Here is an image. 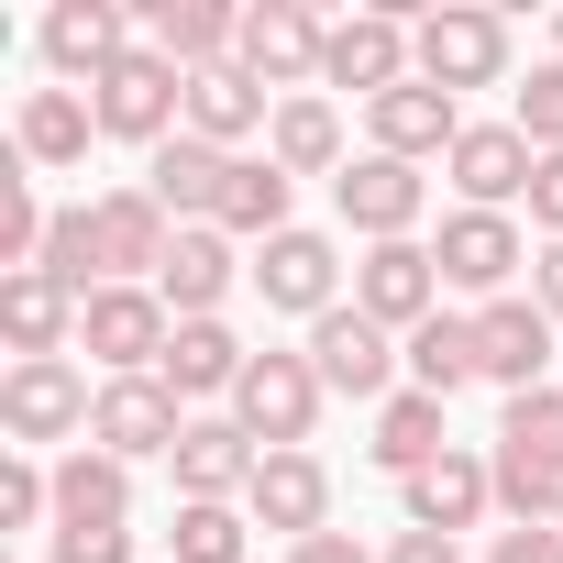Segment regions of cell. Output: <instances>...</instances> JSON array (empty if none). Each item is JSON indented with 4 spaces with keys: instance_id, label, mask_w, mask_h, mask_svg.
<instances>
[{
    "instance_id": "obj_11",
    "label": "cell",
    "mask_w": 563,
    "mask_h": 563,
    "mask_svg": "<svg viewBox=\"0 0 563 563\" xmlns=\"http://www.w3.org/2000/svg\"><path fill=\"white\" fill-rule=\"evenodd\" d=\"M431 265H442V288H464V299L486 310V299H508V276L530 265V243H519L508 210H453L442 243H431Z\"/></svg>"
},
{
    "instance_id": "obj_42",
    "label": "cell",
    "mask_w": 563,
    "mask_h": 563,
    "mask_svg": "<svg viewBox=\"0 0 563 563\" xmlns=\"http://www.w3.org/2000/svg\"><path fill=\"white\" fill-rule=\"evenodd\" d=\"M530 299L563 321V243H541V254H530Z\"/></svg>"
},
{
    "instance_id": "obj_27",
    "label": "cell",
    "mask_w": 563,
    "mask_h": 563,
    "mask_svg": "<svg viewBox=\"0 0 563 563\" xmlns=\"http://www.w3.org/2000/svg\"><path fill=\"white\" fill-rule=\"evenodd\" d=\"M133 519V464H111L100 442L56 453V530H122Z\"/></svg>"
},
{
    "instance_id": "obj_24",
    "label": "cell",
    "mask_w": 563,
    "mask_h": 563,
    "mask_svg": "<svg viewBox=\"0 0 563 563\" xmlns=\"http://www.w3.org/2000/svg\"><path fill=\"white\" fill-rule=\"evenodd\" d=\"M166 464H177V497H221V508H243V486H254L265 442H254L243 420H188V442H177Z\"/></svg>"
},
{
    "instance_id": "obj_18",
    "label": "cell",
    "mask_w": 563,
    "mask_h": 563,
    "mask_svg": "<svg viewBox=\"0 0 563 563\" xmlns=\"http://www.w3.org/2000/svg\"><path fill=\"white\" fill-rule=\"evenodd\" d=\"M232 276H254V265L232 254V232H221V221H188V232L166 243V276H155V299H166L177 321H221Z\"/></svg>"
},
{
    "instance_id": "obj_22",
    "label": "cell",
    "mask_w": 563,
    "mask_h": 563,
    "mask_svg": "<svg viewBox=\"0 0 563 563\" xmlns=\"http://www.w3.org/2000/svg\"><path fill=\"white\" fill-rule=\"evenodd\" d=\"M144 45L177 78H199V67H232L243 56V12H221V0H144Z\"/></svg>"
},
{
    "instance_id": "obj_37",
    "label": "cell",
    "mask_w": 563,
    "mask_h": 563,
    "mask_svg": "<svg viewBox=\"0 0 563 563\" xmlns=\"http://www.w3.org/2000/svg\"><path fill=\"white\" fill-rule=\"evenodd\" d=\"M508 122H519L541 155H563V56H552V67H530V89H519V111H508Z\"/></svg>"
},
{
    "instance_id": "obj_7",
    "label": "cell",
    "mask_w": 563,
    "mask_h": 563,
    "mask_svg": "<svg viewBox=\"0 0 563 563\" xmlns=\"http://www.w3.org/2000/svg\"><path fill=\"white\" fill-rule=\"evenodd\" d=\"M354 310L376 321V332H420L431 310H442V265H431V243H365L354 254Z\"/></svg>"
},
{
    "instance_id": "obj_20",
    "label": "cell",
    "mask_w": 563,
    "mask_h": 563,
    "mask_svg": "<svg viewBox=\"0 0 563 563\" xmlns=\"http://www.w3.org/2000/svg\"><path fill=\"white\" fill-rule=\"evenodd\" d=\"M398 497H409V530H442V541H453V530H475V519L497 508V453H464V442H453V453L420 464Z\"/></svg>"
},
{
    "instance_id": "obj_41",
    "label": "cell",
    "mask_w": 563,
    "mask_h": 563,
    "mask_svg": "<svg viewBox=\"0 0 563 563\" xmlns=\"http://www.w3.org/2000/svg\"><path fill=\"white\" fill-rule=\"evenodd\" d=\"M486 563H563V530H497Z\"/></svg>"
},
{
    "instance_id": "obj_44",
    "label": "cell",
    "mask_w": 563,
    "mask_h": 563,
    "mask_svg": "<svg viewBox=\"0 0 563 563\" xmlns=\"http://www.w3.org/2000/svg\"><path fill=\"white\" fill-rule=\"evenodd\" d=\"M552 34H563V23H552Z\"/></svg>"
},
{
    "instance_id": "obj_8",
    "label": "cell",
    "mask_w": 563,
    "mask_h": 563,
    "mask_svg": "<svg viewBox=\"0 0 563 563\" xmlns=\"http://www.w3.org/2000/svg\"><path fill=\"white\" fill-rule=\"evenodd\" d=\"M89 243H100V288H155L177 221L155 210V188H111V199H89Z\"/></svg>"
},
{
    "instance_id": "obj_45",
    "label": "cell",
    "mask_w": 563,
    "mask_h": 563,
    "mask_svg": "<svg viewBox=\"0 0 563 563\" xmlns=\"http://www.w3.org/2000/svg\"><path fill=\"white\" fill-rule=\"evenodd\" d=\"M552 530H563V519H552Z\"/></svg>"
},
{
    "instance_id": "obj_36",
    "label": "cell",
    "mask_w": 563,
    "mask_h": 563,
    "mask_svg": "<svg viewBox=\"0 0 563 563\" xmlns=\"http://www.w3.org/2000/svg\"><path fill=\"white\" fill-rule=\"evenodd\" d=\"M34 519H56V464L12 453L0 464V530H34Z\"/></svg>"
},
{
    "instance_id": "obj_6",
    "label": "cell",
    "mask_w": 563,
    "mask_h": 563,
    "mask_svg": "<svg viewBox=\"0 0 563 563\" xmlns=\"http://www.w3.org/2000/svg\"><path fill=\"white\" fill-rule=\"evenodd\" d=\"M78 343H89V365H111V376H155L166 343H177V310H166L155 288H100V299L78 310Z\"/></svg>"
},
{
    "instance_id": "obj_5",
    "label": "cell",
    "mask_w": 563,
    "mask_h": 563,
    "mask_svg": "<svg viewBox=\"0 0 563 563\" xmlns=\"http://www.w3.org/2000/svg\"><path fill=\"white\" fill-rule=\"evenodd\" d=\"M409 45H420V78H431V89H453V100L508 78V23H497V12H464V0L420 12V23H409Z\"/></svg>"
},
{
    "instance_id": "obj_31",
    "label": "cell",
    "mask_w": 563,
    "mask_h": 563,
    "mask_svg": "<svg viewBox=\"0 0 563 563\" xmlns=\"http://www.w3.org/2000/svg\"><path fill=\"white\" fill-rule=\"evenodd\" d=\"M243 365H254V354H243L221 321H177V343H166V365H155V376H166V387H177V409H188V398H232V387H243Z\"/></svg>"
},
{
    "instance_id": "obj_12",
    "label": "cell",
    "mask_w": 563,
    "mask_h": 563,
    "mask_svg": "<svg viewBox=\"0 0 563 563\" xmlns=\"http://www.w3.org/2000/svg\"><path fill=\"white\" fill-rule=\"evenodd\" d=\"M332 199H343V232H365V243H420V210H431L420 166H398V155H354L332 177Z\"/></svg>"
},
{
    "instance_id": "obj_38",
    "label": "cell",
    "mask_w": 563,
    "mask_h": 563,
    "mask_svg": "<svg viewBox=\"0 0 563 563\" xmlns=\"http://www.w3.org/2000/svg\"><path fill=\"white\" fill-rule=\"evenodd\" d=\"M56 563H133V530H56Z\"/></svg>"
},
{
    "instance_id": "obj_33",
    "label": "cell",
    "mask_w": 563,
    "mask_h": 563,
    "mask_svg": "<svg viewBox=\"0 0 563 563\" xmlns=\"http://www.w3.org/2000/svg\"><path fill=\"white\" fill-rule=\"evenodd\" d=\"M475 376H486V354H475V310H431V321L409 332V387L453 398V387H475Z\"/></svg>"
},
{
    "instance_id": "obj_21",
    "label": "cell",
    "mask_w": 563,
    "mask_h": 563,
    "mask_svg": "<svg viewBox=\"0 0 563 563\" xmlns=\"http://www.w3.org/2000/svg\"><path fill=\"white\" fill-rule=\"evenodd\" d=\"M144 188H155V210L188 232V221H221V188H232V155L221 144H199V133H166L155 155H144Z\"/></svg>"
},
{
    "instance_id": "obj_16",
    "label": "cell",
    "mask_w": 563,
    "mask_h": 563,
    "mask_svg": "<svg viewBox=\"0 0 563 563\" xmlns=\"http://www.w3.org/2000/svg\"><path fill=\"white\" fill-rule=\"evenodd\" d=\"M442 166H453L464 210H508V199H530V177H541V144H530L519 122H464V144H453Z\"/></svg>"
},
{
    "instance_id": "obj_9",
    "label": "cell",
    "mask_w": 563,
    "mask_h": 563,
    "mask_svg": "<svg viewBox=\"0 0 563 563\" xmlns=\"http://www.w3.org/2000/svg\"><path fill=\"white\" fill-rule=\"evenodd\" d=\"M321 56H332V23L310 12V0H254V12H243V67H254L276 100H299V89L321 78Z\"/></svg>"
},
{
    "instance_id": "obj_13",
    "label": "cell",
    "mask_w": 563,
    "mask_h": 563,
    "mask_svg": "<svg viewBox=\"0 0 563 563\" xmlns=\"http://www.w3.org/2000/svg\"><path fill=\"white\" fill-rule=\"evenodd\" d=\"M89 442H100L111 464H144V453H177V442H188V409H177V387H166V376H111V387H100Z\"/></svg>"
},
{
    "instance_id": "obj_25",
    "label": "cell",
    "mask_w": 563,
    "mask_h": 563,
    "mask_svg": "<svg viewBox=\"0 0 563 563\" xmlns=\"http://www.w3.org/2000/svg\"><path fill=\"white\" fill-rule=\"evenodd\" d=\"M265 122H276V89H265L243 56L188 78V133H199V144H221V155H232V144H243V133H265Z\"/></svg>"
},
{
    "instance_id": "obj_17",
    "label": "cell",
    "mask_w": 563,
    "mask_h": 563,
    "mask_svg": "<svg viewBox=\"0 0 563 563\" xmlns=\"http://www.w3.org/2000/svg\"><path fill=\"white\" fill-rule=\"evenodd\" d=\"M243 519H254V530H276V541L332 530V475H321V453H265V464H254V486H243Z\"/></svg>"
},
{
    "instance_id": "obj_15",
    "label": "cell",
    "mask_w": 563,
    "mask_h": 563,
    "mask_svg": "<svg viewBox=\"0 0 563 563\" xmlns=\"http://www.w3.org/2000/svg\"><path fill=\"white\" fill-rule=\"evenodd\" d=\"M254 288H265V310H299V321L343 310V254H332V232H276V243H254Z\"/></svg>"
},
{
    "instance_id": "obj_29",
    "label": "cell",
    "mask_w": 563,
    "mask_h": 563,
    "mask_svg": "<svg viewBox=\"0 0 563 563\" xmlns=\"http://www.w3.org/2000/svg\"><path fill=\"white\" fill-rule=\"evenodd\" d=\"M265 155L288 166V177H343V111H332L321 89L276 100V122H265Z\"/></svg>"
},
{
    "instance_id": "obj_2",
    "label": "cell",
    "mask_w": 563,
    "mask_h": 563,
    "mask_svg": "<svg viewBox=\"0 0 563 563\" xmlns=\"http://www.w3.org/2000/svg\"><path fill=\"white\" fill-rule=\"evenodd\" d=\"M321 398H332V387H321L310 354H254L243 387H232V420H243L265 453H299V442L321 431Z\"/></svg>"
},
{
    "instance_id": "obj_10",
    "label": "cell",
    "mask_w": 563,
    "mask_h": 563,
    "mask_svg": "<svg viewBox=\"0 0 563 563\" xmlns=\"http://www.w3.org/2000/svg\"><path fill=\"white\" fill-rule=\"evenodd\" d=\"M133 45H144V34H133L122 0H56V12H45V67H56V89H100Z\"/></svg>"
},
{
    "instance_id": "obj_32",
    "label": "cell",
    "mask_w": 563,
    "mask_h": 563,
    "mask_svg": "<svg viewBox=\"0 0 563 563\" xmlns=\"http://www.w3.org/2000/svg\"><path fill=\"white\" fill-rule=\"evenodd\" d=\"M365 453H376L398 486H409L420 464H442V453H453V442H442V398H431V387H398V398L376 409V442H365Z\"/></svg>"
},
{
    "instance_id": "obj_43",
    "label": "cell",
    "mask_w": 563,
    "mask_h": 563,
    "mask_svg": "<svg viewBox=\"0 0 563 563\" xmlns=\"http://www.w3.org/2000/svg\"><path fill=\"white\" fill-rule=\"evenodd\" d=\"M288 563H365V552H354V530H310V541H288Z\"/></svg>"
},
{
    "instance_id": "obj_1",
    "label": "cell",
    "mask_w": 563,
    "mask_h": 563,
    "mask_svg": "<svg viewBox=\"0 0 563 563\" xmlns=\"http://www.w3.org/2000/svg\"><path fill=\"white\" fill-rule=\"evenodd\" d=\"M89 111H100V133H111V144H144V155H155L166 133H188V78H177L155 45H133V56L89 89Z\"/></svg>"
},
{
    "instance_id": "obj_34",
    "label": "cell",
    "mask_w": 563,
    "mask_h": 563,
    "mask_svg": "<svg viewBox=\"0 0 563 563\" xmlns=\"http://www.w3.org/2000/svg\"><path fill=\"white\" fill-rule=\"evenodd\" d=\"M243 541H254L243 508H221V497H177V563H243Z\"/></svg>"
},
{
    "instance_id": "obj_26",
    "label": "cell",
    "mask_w": 563,
    "mask_h": 563,
    "mask_svg": "<svg viewBox=\"0 0 563 563\" xmlns=\"http://www.w3.org/2000/svg\"><path fill=\"white\" fill-rule=\"evenodd\" d=\"M0 332H12V365H34V354H67V332H78V288H56L45 265L0 276Z\"/></svg>"
},
{
    "instance_id": "obj_23",
    "label": "cell",
    "mask_w": 563,
    "mask_h": 563,
    "mask_svg": "<svg viewBox=\"0 0 563 563\" xmlns=\"http://www.w3.org/2000/svg\"><path fill=\"white\" fill-rule=\"evenodd\" d=\"M475 354H486V376H497L508 398H530L541 365H552V310H541V299H486V310H475Z\"/></svg>"
},
{
    "instance_id": "obj_19",
    "label": "cell",
    "mask_w": 563,
    "mask_h": 563,
    "mask_svg": "<svg viewBox=\"0 0 563 563\" xmlns=\"http://www.w3.org/2000/svg\"><path fill=\"white\" fill-rule=\"evenodd\" d=\"M365 133H376V155L420 166V155H453V144H464V100H453V89H431V78H409V89L365 100Z\"/></svg>"
},
{
    "instance_id": "obj_3",
    "label": "cell",
    "mask_w": 563,
    "mask_h": 563,
    "mask_svg": "<svg viewBox=\"0 0 563 563\" xmlns=\"http://www.w3.org/2000/svg\"><path fill=\"white\" fill-rule=\"evenodd\" d=\"M310 365H321V387H332V398H376V409H387V398H398V376H409V343H398V332H376V321L343 299V310H321V321H310Z\"/></svg>"
},
{
    "instance_id": "obj_14",
    "label": "cell",
    "mask_w": 563,
    "mask_h": 563,
    "mask_svg": "<svg viewBox=\"0 0 563 563\" xmlns=\"http://www.w3.org/2000/svg\"><path fill=\"white\" fill-rule=\"evenodd\" d=\"M409 78H420V45H409L398 12H354V23H332L321 89H365V100H387V89H409Z\"/></svg>"
},
{
    "instance_id": "obj_40",
    "label": "cell",
    "mask_w": 563,
    "mask_h": 563,
    "mask_svg": "<svg viewBox=\"0 0 563 563\" xmlns=\"http://www.w3.org/2000/svg\"><path fill=\"white\" fill-rule=\"evenodd\" d=\"M376 563H464V541H442V530H398Z\"/></svg>"
},
{
    "instance_id": "obj_30",
    "label": "cell",
    "mask_w": 563,
    "mask_h": 563,
    "mask_svg": "<svg viewBox=\"0 0 563 563\" xmlns=\"http://www.w3.org/2000/svg\"><path fill=\"white\" fill-rule=\"evenodd\" d=\"M288 199H299V177L276 166V155H232L221 232H232V243H276V232H299V221H288Z\"/></svg>"
},
{
    "instance_id": "obj_39",
    "label": "cell",
    "mask_w": 563,
    "mask_h": 563,
    "mask_svg": "<svg viewBox=\"0 0 563 563\" xmlns=\"http://www.w3.org/2000/svg\"><path fill=\"white\" fill-rule=\"evenodd\" d=\"M530 221H541V243H563V155H541V177H530Z\"/></svg>"
},
{
    "instance_id": "obj_4",
    "label": "cell",
    "mask_w": 563,
    "mask_h": 563,
    "mask_svg": "<svg viewBox=\"0 0 563 563\" xmlns=\"http://www.w3.org/2000/svg\"><path fill=\"white\" fill-rule=\"evenodd\" d=\"M89 420H100V387H89L67 354H34V365L0 376V431H12L23 453H34V442H67V431H89Z\"/></svg>"
},
{
    "instance_id": "obj_28",
    "label": "cell",
    "mask_w": 563,
    "mask_h": 563,
    "mask_svg": "<svg viewBox=\"0 0 563 563\" xmlns=\"http://www.w3.org/2000/svg\"><path fill=\"white\" fill-rule=\"evenodd\" d=\"M89 133H100L89 89H23V122H12V155H23V166H78V155H89Z\"/></svg>"
},
{
    "instance_id": "obj_35",
    "label": "cell",
    "mask_w": 563,
    "mask_h": 563,
    "mask_svg": "<svg viewBox=\"0 0 563 563\" xmlns=\"http://www.w3.org/2000/svg\"><path fill=\"white\" fill-rule=\"evenodd\" d=\"M497 442H519V453H541V464H563V387H530V398H508V420H497Z\"/></svg>"
}]
</instances>
